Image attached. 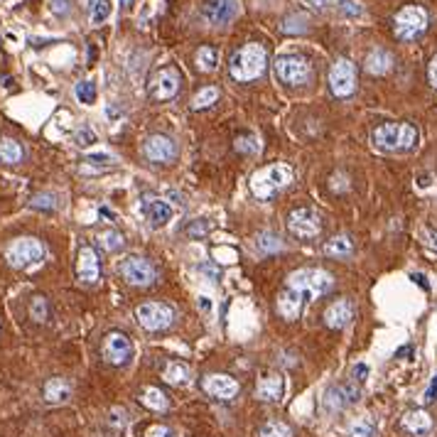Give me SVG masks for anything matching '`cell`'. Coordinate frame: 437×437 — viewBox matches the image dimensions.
I'll return each mask as SVG.
<instances>
[{"instance_id":"obj_1","label":"cell","mask_w":437,"mask_h":437,"mask_svg":"<svg viewBox=\"0 0 437 437\" xmlns=\"http://www.w3.org/2000/svg\"><path fill=\"white\" fill-rule=\"evenodd\" d=\"M332 287H334V278L327 270H320V268H302V270L290 273L285 280V287H282V292L275 300L278 315L287 322L300 320L307 300L327 295Z\"/></svg>"},{"instance_id":"obj_2","label":"cell","mask_w":437,"mask_h":437,"mask_svg":"<svg viewBox=\"0 0 437 437\" xmlns=\"http://www.w3.org/2000/svg\"><path fill=\"white\" fill-rule=\"evenodd\" d=\"M266 64H268V52L263 49V44L253 42L233 54L231 64H228V74L236 81H253V79H258L266 72Z\"/></svg>"},{"instance_id":"obj_3","label":"cell","mask_w":437,"mask_h":437,"mask_svg":"<svg viewBox=\"0 0 437 437\" xmlns=\"http://www.w3.org/2000/svg\"><path fill=\"white\" fill-rule=\"evenodd\" d=\"M371 141L381 148V150H410L418 141V131L410 123H384L374 131Z\"/></svg>"},{"instance_id":"obj_4","label":"cell","mask_w":437,"mask_h":437,"mask_svg":"<svg viewBox=\"0 0 437 437\" xmlns=\"http://www.w3.org/2000/svg\"><path fill=\"white\" fill-rule=\"evenodd\" d=\"M292 182V170L285 165H268L251 177V192L258 200H270Z\"/></svg>"},{"instance_id":"obj_5","label":"cell","mask_w":437,"mask_h":437,"mask_svg":"<svg viewBox=\"0 0 437 437\" xmlns=\"http://www.w3.org/2000/svg\"><path fill=\"white\" fill-rule=\"evenodd\" d=\"M42 258H44L42 241H37V238H32V236L15 238V241L5 248V261H8L13 268H18V270H25V268H30V266H37Z\"/></svg>"},{"instance_id":"obj_6","label":"cell","mask_w":437,"mask_h":437,"mask_svg":"<svg viewBox=\"0 0 437 437\" xmlns=\"http://www.w3.org/2000/svg\"><path fill=\"white\" fill-rule=\"evenodd\" d=\"M273 67H275V77L287 86H302V84L310 81V62L300 54H282L275 59Z\"/></svg>"},{"instance_id":"obj_7","label":"cell","mask_w":437,"mask_h":437,"mask_svg":"<svg viewBox=\"0 0 437 437\" xmlns=\"http://www.w3.org/2000/svg\"><path fill=\"white\" fill-rule=\"evenodd\" d=\"M118 270H121L123 280L131 282V285H136V287H148V285H152V282L157 280L155 266H152L150 261H145V258H141V256L123 258L121 266H118Z\"/></svg>"},{"instance_id":"obj_8","label":"cell","mask_w":437,"mask_h":437,"mask_svg":"<svg viewBox=\"0 0 437 437\" xmlns=\"http://www.w3.org/2000/svg\"><path fill=\"white\" fill-rule=\"evenodd\" d=\"M136 317L148 332H160L175 322V310L165 302H143L136 310Z\"/></svg>"},{"instance_id":"obj_9","label":"cell","mask_w":437,"mask_h":437,"mask_svg":"<svg viewBox=\"0 0 437 437\" xmlns=\"http://www.w3.org/2000/svg\"><path fill=\"white\" fill-rule=\"evenodd\" d=\"M287 231L295 238H302V241H310V238H317L322 231V216L317 214L315 209H295L287 216Z\"/></svg>"},{"instance_id":"obj_10","label":"cell","mask_w":437,"mask_h":437,"mask_svg":"<svg viewBox=\"0 0 437 437\" xmlns=\"http://www.w3.org/2000/svg\"><path fill=\"white\" fill-rule=\"evenodd\" d=\"M393 27L400 39H413L428 27V13L423 8H418V5H408V8H403L396 15Z\"/></svg>"},{"instance_id":"obj_11","label":"cell","mask_w":437,"mask_h":437,"mask_svg":"<svg viewBox=\"0 0 437 437\" xmlns=\"http://www.w3.org/2000/svg\"><path fill=\"white\" fill-rule=\"evenodd\" d=\"M330 86L332 91H334V96L339 98H346L354 93L356 89V69L354 64L349 62V59H337L334 64H332L330 69Z\"/></svg>"},{"instance_id":"obj_12","label":"cell","mask_w":437,"mask_h":437,"mask_svg":"<svg viewBox=\"0 0 437 437\" xmlns=\"http://www.w3.org/2000/svg\"><path fill=\"white\" fill-rule=\"evenodd\" d=\"M180 81H182V77L175 67L157 69L150 79V96L155 98V101H170V98H175L177 91H180Z\"/></svg>"},{"instance_id":"obj_13","label":"cell","mask_w":437,"mask_h":437,"mask_svg":"<svg viewBox=\"0 0 437 437\" xmlns=\"http://www.w3.org/2000/svg\"><path fill=\"white\" fill-rule=\"evenodd\" d=\"M138 209L152 228H162L172 218V207L157 195H143Z\"/></svg>"},{"instance_id":"obj_14","label":"cell","mask_w":437,"mask_h":437,"mask_svg":"<svg viewBox=\"0 0 437 437\" xmlns=\"http://www.w3.org/2000/svg\"><path fill=\"white\" fill-rule=\"evenodd\" d=\"M133 356V344L123 332H111L103 339V359L113 366H126Z\"/></svg>"},{"instance_id":"obj_15","label":"cell","mask_w":437,"mask_h":437,"mask_svg":"<svg viewBox=\"0 0 437 437\" xmlns=\"http://www.w3.org/2000/svg\"><path fill=\"white\" fill-rule=\"evenodd\" d=\"M241 13V3L238 0H207L204 3V20L214 27H221V25H228L238 18Z\"/></svg>"},{"instance_id":"obj_16","label":"cell","mask_w":437,"mask_h":437,"mask_svg":"<svg viewBox=\"0 0 437 437\" xmlns=\"http://www.w3.org/2000/svg\"><path fill=\"white\" fill-rule=\"evenodd\" d=\"M143 155L150 162L165 165V162H172L177 157V145L167 136H150L143 143Z\"/></svg>"},{"instance_id":"obj_17","label":"cell","mask_w":437,"mask_h":437,"mask_svg":"<svg viewBox=\"0 0 437 437\" xmlns=\"http://www.w3.org/2000/svg\"><path fill=\"white\" fill-rule=\"evenodd\" d=\"M356 400H359V389H356L354 384H339V386L327 389L325 398H322V405H325L330 413H334V410L349 408Z\"/></svg>"},{"instance_id":"obj_18","label":"cell","mask_w":437,"mask_h":437,"mask_svg":"<svg viewBox=\"0 0 437 437\" xmlns=\"http://www.w3.org/2000/svg\"><path fill=\"white\" fill-rule=\"evenodd\" d=\"M77 275L84 285H96L98 278H101V263L98 256L91 246H81L79 248V258H77Z\"/></svg>"},{"instance_id":"obj_19","label":"cell","mask_w":437,"mask_h":437,"mask_svg":"<svg viewBox=\"0 0 437 437\" xmlns=\"http://www.w3.org/2000/svg\"><path fill=\"white\" fill-rule=\"evenodd\" d=\"M204 391L211 396V398L231 400L238 396V384L226 374H209L204 379Z\"/></svg>"},{"instance_id":"obj_20","label":"cell","mask_w":437,"mask_h":437,"mask_svg":"<svg viewBox=\"0 0 437 437\" xmlns=\"http://www.w3.org/2000/svg\"><path fill=\"white\" fill-rule=\"evenodd\" d=\"M351 320H354V305H351V300H346V297L332 302L325 310V322L330 330H344Z\"/></svg>"},{"instance_id":"obj_21","label":"cell","mask_w":437,"mask_h":437,"mask_svg":"<svg viewBox=\"0 0 437 437\" xmlns=\"http://www.w3.org/2000/svg\"><path fill=\"white\" fill-rule=\"evenodd\" d=\"M285 393V381L280 374H266L256 384V396L266 403H278Z\"/></svg>"},{"instance_id":"obj_22","label":"cell","mask_w":437,"mask_h":437,"mask_svg":"<svg viewBox=\"0 0 437 437\" xmlns=\"http://www.w3.org/2000/svg\"><path fill=\"white\" fill-rule=\"evenodd\" d=\"M69 398H72V384L67 379L54 376V379H49L44 384V400L47 403H64Z\"/></svg>"},{"instance_id":"obj_23","label":"cell","mask_w":437,"mask_h":437,"mask_svg":"<svg viewBox=\"0 0 437 437\" xmlns=\"http://www.w3.org/2000/svg\"><path fill=\"white\" fill-rule=\"evenodd\" d=\"M403 428L413 435H425L433 430V418L425 410H408L403 415Z\"/></svg>"},{"instance_id":"obj_24","label":"cell","mask_w":437,"mask_h":437,"mask_svg":"<svg viewBox=\"0 0 437 437\" xmlns=\"http://www.w3.org/2000/svg\"><path fill=\"white\" fill-rule=\"evenodd\" d=\"M391 67H393V57H391L386 49H374V52L366 57V72L369 74L381 77V74H389Z\"/></svg>"},{"instance_id":"obj_25","label":"cell","mask_w":437,"mask_h":437,"mask_svg":"<svg viewBox=\"0 0 437 437\" xmlns=\"http://www.w3.org/2000/svg\"><path fill=\"white\" fill-rule=\"evenodd\" d=\"M162 379L172 386H187L190 384V369H187V364H182V361H170V364L165 366V371H162Z\"/></svg>"},{"instance_id":"obj_26","label":"cell","mask_w":437,"mask_h":437,"mask_svg":"<svg viewBox=\"0 0 437 437\" xmlns=\"http://www.w3.org/2000/svg\"><path fill=\"white\" fill-rule=\"evenodd\" d=\"M22 148H20L18 141L13 138H0V162L3 165H18L22 160Z\"/></svg>"},{"instance_id":"obj_27","label":"cell","mask_w":437,"mask_h":437,"mask_svg":"<svg viewBox=\"0 0 437 437\" xmlns=\"http://www.w3.org/2000/svg\"><path fill=\"white\" fill-rule=\"evenodd\" d=\"M96 241H98V246H101L103 251L116 253V251H121V248H123L126 238H123V233H121V231H116V228H106V231L98 233Z\"/></svg>"},{"instance_id":"obj_28","label":"cell","mask_w":437,"mask_h":437,"mask_svg":"<svg viewBox=\"0 0 437 437\" xmlns=\"http://www.w3.org/2000/svg\"><path fill=\"white\" fill-rule=\"evenodd\" d=\"M354 251V243H351V238L349 236H334V238H330V241L325 243V253L327 256H337V258H341V256H349V253Z\"/></svg>"},{"instance_id":"obj_29","label":"cell","mask_w":437,"mask_h":437,"mask_svg":"<svg viewBox=\"0 0 437 437\" xmlns=\"http://www.w3.org/2000/svg\"><path fill=\"white\" fill-rule=\"evenodd\" d=\"M141 400H143V405H145V408H150V410H165L167 405H170L167 396L162 393L160 389H152V386H150V389L143 391Z\"/></svg>"},{"instance_id":"obj_30","label":"cell","mask_w":437,"mask_h":437,"mask_svg":"<svg viewBox=\"0 0 437 437\" xmlns=\"http://www.w3.org/2000/svg\"><path fill=\"white\" fill-rule=\"evenodd\" d=\"M218 64V52L214 47H200V52H197V67L202 69V72H214Z\"/></svg>"},{"instance_id":"obj_31","label":"cell","mask_w":437,"mask_h":437,"mask_svg":"<svg viewBox=\"0 0 437 437\" xmlns=\"http://www.w3.org/2000/svg\"><path fill=\"white\" fill-rule=\"evenodd\" d=\"M256 248L261 253H275V251H280L282 248V241L275 236V233L263 231V233H258V238H256Z\"/></svg>"},{"instance_id":"obj_32","label":"cell","mask_w":437,"mask_h":437,"mask_svg":"<svg viewBox=\"0 0 437 437\" xmlns=\"http://www.w3.org/2000/svg\"><path fill=\"white\" fill-rule=\"evenodd\" d=\"M349 437H376V423L369 415H366V418H359L356 423H351Z\"/></svg>"},{"instance_id":"obj_33","label":"cell","mask_w":437,"mask_h":437,"mask_svg":"<svg viewBox=\"0 0 437 437\" xmlns=\"http://www.w3.org/2000/svg\"><path fill=\"white\" fill-rule=\"evenodd\" d=\"M216 98H218V89L216 86H207V89H202L200 93H197L195 98H192V108H209L211 103H216Z\"/></svg>"},{"instance_id":"obj_34","label":"cell","mask_w":437,"mask_h":437,"mask_svg":"<svg viewBox=\"0 0 437 437\" xmlns=\"http://www.w3.org/2000/svg\"><path fill=\"white\" fill-rule=\"evenodd\" d=\"M30 317H32L34 322H47L49 305H47V300H44L42 295H34L32 300H30Z\"/></svg>"},{"instance_id":"obj_35","label":"cell","mask_w":437,"mask_h":437,"mask_svg":"<svg viewBox=\"0 0 437 437\" xmlns=\"http://www.w3.org/2000/svg\"><path fill=\"white\" fill-rule=\"evenodd\" d=\"M261 437H292V430L280 420H270L261 428Z\"/></svg>"},{"instance_id":"obj_36","label":"cell","mask_w":437,"mask_h":437,"mask_svg":"<svg viewBox=\"0 0 437 437\" xmlns=\"http://www.w3.org/2000/svg\"><path fill=\"white\" fill-rule=\"evenodd\" d=\"M74 93H77V98L81 103L91 106V103L96 101V84H93V81H79L77 89H74Z\"/></svg>"},{"instance_id":"obj_37","label":"cell","mask_w":437,"mask_h":437,"mask_svg":"<svg viewBox=\"0 0 437 437\" xmlns=\"http://www.w3.org/2000/svg\"><path fill=\"white\" fill-rule=\"evenodd\" d=\"M236 150L246 152V155H253V152L261 150V141L256 136H238L236 138Z\"/></svg>"},{"instance_id":"obj_38","label":"cell","mask_w":437,"mask_h":437,"mask_svg":"<svg viewBox=\"0 0 437 437\" xmlns=\"http://www.w3.org/2000/svg\"><path fill=\"white\" fill-rule=\"evenodd\" d=\"M30 207H32V209L54 211V209H57V197L49 195V192H44V195H34L32 202H30Z\"/></svg>"},{"instance_id":"obj_39","label":"cell","mask_w":437,"mask_h":437,"mask_svg":"<svg viewBox=\"0 0 437 437\" xmlns=\"http://www.w3.org/2000/svg\"><path fill=\"white\" fill-rule=\"evenodd\" d=\"M111 15V0H96L91 8V22L93 25H101L103 20Z\"/></svg>"},{"instance_id":"obj_40","label":"cell","mask_w":437,"mask_h":437,"mask_svg":"<svg viewBox=\"0 0 437 437\" xmlns=\"http://www.w3.org/2000/svg\"><path fill=\"white\" fill-rule=\"evenodd\" d=\"M211 228H214V226H211V221L202 218V221H190V223H187V226H185V233H187V236H190V238H200V236H207V233H209Z\"/></svg>"},{"instance_id":"obj_41","label":"cell","mask_w":437,"mask_h":437,"mask_svg":"<svg viewBox=\"0 0 437 437\" xmlns=\"http://www.w3.org/2000/svg\"><path fill=\"white\" fill-rule=\"evenodd\" d=\"M91 143H96V133H93L89 126H81V131L77 133V145L86 148V145H91Z\"/></svg>"},{"instance_id":"obj_42","label":"cell","mask_w":437,"mask_h":437,"mask_svg":"<svg viewBox=\"0 0 437 437\" xmlns=\"http://www.w3.org/2000/svg\"><path fill=\"white\" fill-rule=\"evenodd\" d=\"M197 273L207 275L209 280H218L221 278V270H218V266H214V263H202V266H197Z\"/></svg>"},{"instance_id":"obj_43","label":"cell","mask_w":437,"mask_h":437,"mask_svg":"<svg viewBox=\"0 0 437 437\" xmlns=\"http://www.w3.org/2000/svg\"><path fill=\"white\" fill-rule=\"evenodd\" d=\"M69 8H72V0H49V10L54 15H67Z\"/></svg>"},{"instance_id":"obj_44","label":"cell","mask_w":437,"mask_h":437,"mask_svg":"<svg viewBox=\"0 0 437 437\" xmlns=\"http://www.w3.org/2000/svg\"><path fill=\"white\" fill-rule=\"evenodd\" d=\"M86 162H93V165H113V157L108 152H93V155H86Z\"/></svg>"},{"instance_id":"obj_45","label":"cell","mask_w":437,"mask_h":437,"mask_svg":"<svg viewBox=\"0 0 437 437\" xmlns=\"http://www.w3.org/2000/svg\"><path fill=\"white\" fill-rule=\"evenodd\" d=\"M423 241H425V246L433 248V251L437 253V228H433V226L425 228V231H423Z\"/></svg>"},{"instance_id":"obj_46","label":"cell","mask_w":437,"mask_h":437,"mask_svg":"<svg viewBox=\"0 0 437 437\" xmlns=\"http://www.w3.org/2000/svg\"><path fill=\"white\" fill-rule=\"evenodd\" d=\"M145 437H172V433H170V428H165V425H152V428L145 433Z\"/></svg>"},{"instance_id":"obj_47","label":"cell","mask_w":437,"mask_h":437,"mask_svg":"<svg viewBox=\"0 0 437 437\" xmlns=\"http://www.w3.org/2000/svg\"><path fill=\"white\" fill-rule=\"evenodd\" d=\"M425 403H435V400H437V376H435V379H433V384H430V389L428 391H425Z\"/></svg>"},{"instance_id":"obj_48","label":"cell","mask_w":437,"mask_h":437,"mask_svg":"<svg viewBox=\"0 0 437 437\" xmlns=\"http://www.w3.org/2000/svg\"><path fill=\"white\" fill-rule=\"evenodd\" d=\"M428 77H430V84L437 89V57L430 62V72H428Z\"/></svg>"},{"instance_id":"obj_49","label":"cell","mask_w":437,"mask_h":437,"mask_svg":"<svg viewBox=\"0 0 437 437\" xmlns=\"http://www.w3.org/2000/svg\"><path fill=\"white\" fill-rule=\"evenodd\" d=\"M354 376H356V381H364L366 376H369V369H366L364 364H359V366H356V369H354Z\"/></svg>"},{"instance_id":"obj_50","label":"cell","mask_w":437,"mask_h":437,"mask_svg":"<svg viewBox=\"0 0 437 437\" xmlns=\"http://www.w3.org/2000/svg\"><path fill=\"white\" fill-rule=\"evenodd\" d=\"M413 280H418V282H420V285H423V287H425V290H428V282H425V278H423V275H413Z\"/></svg>"},{"instance_id":"obj_51","label":"cell","mask_w":437,"mask_h":437,"mask_svg":"<svg viewBox=\"0 0 437 437\" xmlns=\"http://www.w3.org/2000/svg\"><path fill=\"white\" fill-rule=\"evenodd\" d=\"M93 3H96V0H81V5H84V8H86V10H91V8H93Z\"/></svg>"},{"instance_id":"obj_52","label":"cell","mask_w":437,"mask_h":437,"mask_svg":"<svg viewBox=\"0 0 437 437\" xmlns=\"http://www.w3.org/2000/svg\"><path fill=\"white\" fill-rule=\"evenodd\" d=\"M128 3H131V0H121V5H128Z\"/></svg>"}]
</instances>
